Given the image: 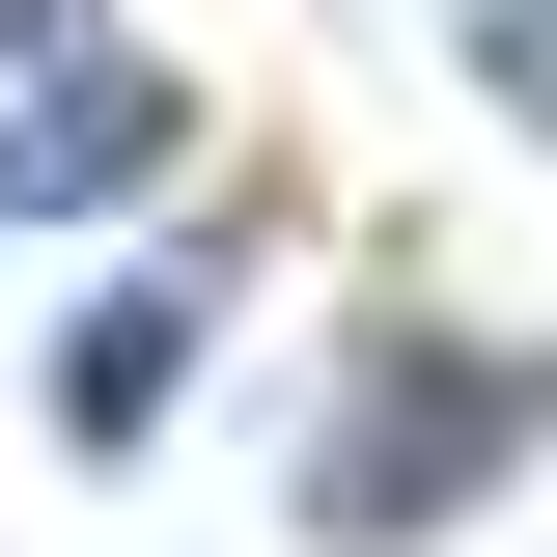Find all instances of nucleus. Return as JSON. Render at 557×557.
Returning <instances> with one entry per match:
<instances>
[{"label":"nucleus","mask_w":557,"mask_h":557,"mask_svg":"<svg viewBox=\"0 0 557 557\" xmlns=\"http://www.w3.org/2000/svg\"><path fill=\"white\" fill-rule=\"evenodd\" d=\"M502 446H530V391L446 362V335H391V362H362V418H307V530H446Z\"/></svg>","instance_id":"nucleus-1"},{"label":"nucleus","mask_w":557,"mask_h":557,"mask_svg":"<svg viewBox=\"0 0 557 557\" xmlns=\"http://www.w3.org/2000/svg\"><path fill=\"white\" fill-rule=\"evenodd\" d=\"M168 139H196V112H168V57H57V84H28V139H0V168H28V196H139Z\"/></svg>","instance_id":"nucleus-2"},{"label":"nucleus","mask_w":557,"mask_h":557,"mask_svg":"<svg viewBox=\"0 0 557 557\" xmlns=\"http://www.w3.org/2000/svg\"><path fill=\"white\" fill-rule=\"evenodd\" d=\"M168 391H196V307H84V335H57V418H84V446H139Z\"/></svg>","instance_id":"nucleus-3"},{"label":"nucleus","mask_w":557,"mask_h":557,"mask_svg":"<svg viewBox=\"0 0 557 557\" xmlns=\"http://www.w3.org/2000/svg\"><path fill=\"white\" fill-rule=\"evenodd\" d=\"M474 84H502V112L557 139V0H474Z\"/></svg>","instance_id":"nucleus-4"}]
</instances>
